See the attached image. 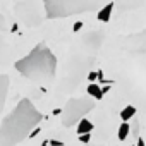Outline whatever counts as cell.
Returning a JSON list of instances; mask_svg holds the SVG:
<instances>
[{"instance_id":"3","label":"cell","mask_w":146,"mask_h":146,"mask_svg":"<svg viewBox=\"0 0 146 146\" xmlns=\"http://www.w3.org/2000/svg\"><path fill=\"white\" fill-rule=\"evenodd\" d=\"M105 0H43L48 19H64L76 14L98 11Z\"/></svg>"},{"instance_id":"15","label":"cell","mask_w":146,"mask_h":146,"mask_svg":"<svg viewBox=\"0 0 146 146\" xmlns=\"http://www.w3.org/2000/svg\"><path fill=\"white\" fill-rule=\"evenodd\" d=\"M7 29V24H5V19H4V16L0 14V31H5Z\"/></svg>"},{"instance_id":"9","label":"cell","mask_w":146,"mask_h":146,"mask_svg":"<svg viewBox=\"0 0 146 146\" xmlns=\"http://www.w3.org/2000/svg\"><path fill=\"white\" fill-rule=\"evenodd\" d=\"M112 11H113V2L105 4L103 7H100V9H98L96 17H98L102 23H107V21H110V17H112Z\"/></svg>"},{"instance_id":"17","label":"cell","mask_w":146,"mask_h":146,"mask_svg":"<svg viewBox=\"0 0 146 146\" xmlns=\"http://www.w3.org/2000/svg\"><path fill=\"white\" fill-rule=\"evenodd\" d=\"M81 28H83V23H81V21H78V23L74 24V31H79Z\"/></svg>"},{"instance_id":"16","label":"cell","mask_w":146,"mask_h":146,"mask_svg":"<svg viewBox=\"0 0 146 146\" xmlns=\"http://www.w3.org/2000/svg\"><path fill=\"white\" fill-rule=\"evenodd\" d=\"M81 137H79V141L81 143H88L90 141V132H84V134H79Z\"/></svg>"},{"instance_id":"7","label":"cell","mask_w":146,"mask_h":146,"mask_svg":"<svg viewBox=\"0 0 146 146\" xmlns=\"http://www.w3.org/2000/svg\"><path fill=\"white\" fill-rule=\"evenodd\" d=\"M119 12H131L136 9H141L146 5V0H115V4Z\"/></svg>"},{"instance_id":"14","label":"cell","mask_w":146,"mask_h":146,"mask_svg":"<svg viewBox=\"0 0 146 146\" xmlns=\"http://www.w3.org/2000/svg\"><path fill=\"white\" fill-rule=\"evenodd\" d=\"M7 57H9V46H7V43L4 41V38L0 36V64H2Z\"/></svg>"},{"instance_id":"18","label":"cell","mask_w":146,"mask_h":146,"mask_svg":"<svg viewBox=\"0 0 146 146\" xmlns=\"http://www.w3.org/2000/svg\"><path fill=\"white\" fill-rule=\"evenodd\" d=\"M96 76H98L96 72H90V76H88V78H90V81H95V79H96Z\"/></svg>"},{"instance_id":"10","label":"cell","mask_w":146,"mask_h":146,"mask_svg":"<svg viewBox=\"0 0 146 146\" xmlns=\"http://www.w3.org/2000/svg\"><path fill=\"white\" fill-rule=\"evenodd\" d=\"M88 95L93 96V98H96V100L103 98V91H102V88H100L96 83H91V84L88 86Z\"/></svg>"},{"instance_id":"6","label":"cell","mask_w":146,"mask_h":146,"mask_svg":"<svg viewBox=\"0 0 146 146\" xmlns=\"http://www.w3.org/2000/svg\"><path fill=\"white\" fill-rule=\"evenodd\" d=\"M120 41H122L120 46L125 52L132 53V55L146 53V28L143 31H139V33H132V35L125 36V38H122Z\"/></svg>"},{"instance_id":"5","label":"cell","mask_w":146,"mask_h":146,"mask_svg":"<svg viewBox=\"0 0 146 146\" xmlns=\"http://www.w3.org/2000/svg\"><path fill=\"white\" fill-rule=\"evenodd\" d=\"M14 11H16V16L19 17V21L23 24H26L28 28H36L43 21L41 12H40L38 5L35 4V0H21V2L16 4Z\"/></svg>"},{"instance_id":"8","label":"cell","mask_w":146,"mask_h":146,"mask_svg":"<svg viewBox=\"0 0 146 146\" xmlns=\"http://www.w3.org/2000/svg\"><path fill=\"white\" fill-rule=\"evenodd\" d=\"M7 93H9V76L0 74V112L4 110L5 100H7Z\"/></svg>"},{"instance_id":"12","label":"cell","mask_w":146,"mask_h":146,"mask_svg":"<svg viewBox=\"0 0 146 146\" xmlns=\"http://www.w3.org/2000/svg\"><path fill=\"white\" fill-rule=\"evenodd\" d=\"M136 115V107H132V105H127L122 112H120V117H122V120H129V119H132Z\"/></svg>"},{"instance_id":"13","label":"cell","mask_w":146,"mask_h":146,"mask_svg":"<svg viewBox=\"0 0 146 146\" xmlns=\"http://www.w3.org/2000/svg\"><path fill=\"white\" fill-rule=\"evenodd\" d=\"M129 131H131V125L129 124H125V120L120 124V127H119V131H117V137L120 139V141H124L127 136H129Z\"/></svg>"},{"instance_id":"11","label":"cell","mask_w":146,"mask_h":146,"mask_svg":"<svg viewBox=\"0 0 146 146\" xmlns=\"http://www.w3.org/2000/svg\"><path fill=\"white\" fill-rule=\"evenodd\" d=\"M93 131V124L86 119H81L78 122V134H84V132H91Z\"/></svg>"},{"instance_id":"1","label":"cell","mask_w":146,"mask_h":146,"mask_svg":"<svg viewBox=\"0 0 146 146\" xmlns=\"http://www.w3.org/2000/svg\"><path fill=\"white\" fill-rule=\"evenodd\" d=\"M41 119L40 110L31 103V100L23 98L0 125V144L23 143L38 127Z\"/></svg>"},{"instance_id":"2","label":"cell","mask_w":146,"mask_h":146,"mask_svg":"<svg viewBox=\"0 0 146 146\" xmlns=\"http://www.w3.org/2000/svg\"><path fill=\"white\" fill-rule=\"evenodd\" d=\"M14 67L21 76L35 83H50L57 74V57L45 43H38Z\"/></svg>"},{"instance_id":"4","label":"cell","mask_w":146,"mask_h":146,"mask_svg":"<svg viewBox=\"0 0 146 146\" xmlns=\"http://www.w3.org/2000/svg\"><path fill=\"white\" fill-rule=\"evenodd\" d=\"M93 108H95V102L91 98H69L62 110V125L70 127L78 124Z\"/></svg>"}]
</instances>
